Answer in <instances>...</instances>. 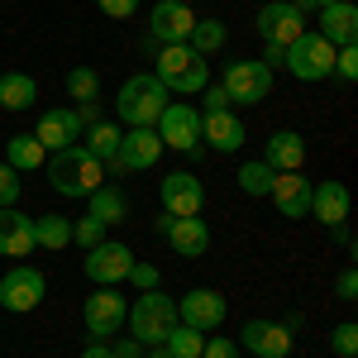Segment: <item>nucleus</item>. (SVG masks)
<instances>
[{
    "label": "nucleus",
    "instance_id": "obj_1",
    "mask_svg": "<svg viewBox=\"0 0 358 358\" xmlns=\"http://www.w3.org/2000/svg\"><path fill=\"white\" fill-rule=\"evenodd\" d=\"M48 187L62 192L67 201H86L96 187H106V167L96 163L82 143H72L62 153H48Z\"/></svg>",
    "mask_w": 358,
    "mask_h": 358
},
{
    "label": "nucleus",
    "instance_id": "obj_2",
    "mask_svg": "<svg viewBox=\"0 0 358 358\" xmlns=\"http://www.w3.org/2000/svg\"><path fill=\"white\" fill-rule=\"evenodd\" d=\"M163 91L172 96H196V91H206L210 86V67H206V57L196 53L192 43H163L158 48V72H153Z\"/></svg>",
    "mask_w": 358,
    "mask_h": 358
},
{
    "label": "nucleus",
    "instance_id": "obj_3",
    "mask_svg": "<svg viewBox=\"0 0 358 358\" xmlns=\"http://www.w3.org/2000/svg\"><path fill=\"white\" fill-rule=\"evenodd\" d=\"M167 101H172V96L163 91V82H158L153 72H138V77H129V82L120 86L115 110H120V120H124L129 129H143V124H158V115H163Z\"/></svg>",
    "mask_w": 358,
    "mask_h": 358
},
{
    "label": "nucleus",
    "instance_id": "obj_4",
    "mask_svg": "<svg viewBox=\"0 0 358 358\" xmlns=\"http://www.w3.org/2000/svg\"><path fill=\"white\" fill-rule=\"evenodd\" d=\"M129 334H134L143 349H153V344H163L167 334L177 330V301L163 296V292H138V301L129 306Z\"/></svg>",
    "mask_w": 358,
    "mask_h": 358
},
{
    "label": "nucleus",
    "instance_id": "obj_5",
    "mask_svg": "<svg viewBox=\"0 0 358 358\" xmlns=\"http://www.w3.org/2000/svg\"><path fill=\"white\" fill-rule=\"evenodd\" d=\"M287 67H292L296 82H325V77H334V43L320 38L315 29H306L301 38L287 48Z\"/></svg>",
    "mask_w": 358,
    "mask_h": 358
},
{
    "label": "nucleus",
    "instance_id": "obj_6",
    "mask_svg": "<svg viewBox=\"0 0 358 358\" xmlns=\"http://www.w3.org/2000/svg\"><path fill=\"white\" fill-rule=\"evenodd\" d=\"M220 86H224V96H229V106H258L273 91V67H263L258 57H239V62L224 67Z\"/></svg>",
    "mask_w": 358,
    "mask_h": 358
},
{
    "label": "nucleus",
    "instance_id": "obj_7",
    "mask_svg": "<svg viewBox=\"0 0 358 358\" xmlns=\"http://www.w3.org/2000/svg\"><path fill=\"white\" fill-rule=\"evenodd\" d=\"M153 129L163 138V148H172V153H201V110H196V106L167 101Z\"/></svg>",
    "mask_w": 358,
    "mask_h": 358
},
{
    "label": "nucleus",
    "instance_id": "obj_8",
    "mask_svg": "<svg viewBox=\"0 0 358 358\" xmlns=\"http://www.w3.org/2000/svg\"><path fill=\"white\" fill-rule=\"evenodd\" d=\"M86 277L96 282V287H120L129 268H134V248L120 244V239H101L96 248H86Z\"/></svg>",
    "mask_w": 358,
    "mask_h": 358
},
{
    "label": "nucleus",
    "instance_id": "obj_9",
    "mask_svg": "<svg viewBox=\"0 0 358 358\" xmlns=\"http://www.w3.org/2000/svg\"><path fill=\"white\" fill-rule=\"evenodd\" d=\"M124 315H129V301L115 287H96V296H86V306H82V325L91 339H110L124 325Z\"/></svg>",
    "mask_w": 358,
    "mask_h": 358
},
{
    "label": "nucleus",
    "instance_id": "obj_10",
    "mask_svg": "<svg viewBox=\"0 0 358 358\" xmlns=\"http://www.w3.org/2000/svg\"><path fill=\"white\" fill-rule=\"evenodd\" d=\"M158 201H163V210L172 220H187V215H201L206 187H201L196 172H167L163 182H158Z\"/></svg>",
    "mask_w": 358,
    "mask_h": 358
},
{
    "label": "nucleus",
    "instance_id": "obj_11",
    "mask_svg": "<svg viewBox=\"0 0 358 358\" xmlns=\"http://www.w3.org/2000/svg\"><path fill=\"white\" fill-rule=\"evenodd\" d=\"M306 34V15L287 0H268L258 10V38L263 43H277V48H292L296 38Z\"/></svg>",
    "mask_w": 358,
    "mask_h": 358
},
{
    "label": "nucleus",
    "instance_id": "obj_12",
    "mask_svg": "<svg viewBox=\"0 0 358 358\" xmlns=\"http://www.w3.org/2000/svg\"><path fill=\"white\" fill-rule=\"evenodd\" d=\"M43 292H48L43 273H38V268H24V263L0 277V306H5V310H15V315L34 310V306L43 301Z\"/></svg>",
    "mask_w": 358,
    "mask_h": 358
},
{
    "label": "nucleus",
    "instance_id": "obj_13",
    "mask_svg": "<svg viewBox=\"0 0 358 358\" xmlns=\"http://www.w3.org/2000/svg\"><path fill=\"white\" fill-rule=\"evenodd\" d=\"M292 325H277V320H248L239 330V349H248L253 358H287L292 354Z\"/></svg>",
    "mask_w": 358,
    "mask_h": 358
},
{
    "label": "nucleus",
    "instance_id": "obj_14",
    "mask_svg": "<svg viewBox=\"0 0 358 358\" xmlns=\"http://www.w3.org/2000/svg\"><path fill=\"white\" fill-rule=\"evenodd\" d=\"M224 310H229V306H224L220 292H210V287H196V292H187V296L177 301V320L206 334V330H220V325H224Z\"/></svg>",
    "mask_w": 358,
    "mask_h": 358
},
{
    "label": "nucleus",
    "instance_id": "obj_15",
    "mask_svg": "<svg viewBox=\"0 0 358 358\" xmlns=\"http://www.w3.org/2000/svg\"><path fill=\"white\" fill-rule=\"evenodd\" d=\"M158 158H163V138H158V129H153V124L120 134V153H115L120 172H143V167L158 163Z\"/></svg>",
    "mask_w": 358,
    "mask_h": 358
},
{
    "label": "nucleus",
    "instance_id": "obj_16",
    "mask_svg": "<svg viewBox=\"0 0 358 358\" xmlns=\"http://www.w3.org/2000/svg\"><path fill=\"white\" fill-rule=\"evenodd\" d=\"M192 24H196V15H192L187 0H158L153 15H148V29H153L158 43H187L192 38Z\"/></svg>",
    "mask_w": 358,
    "mask_h": 358
},
{
    "label": "nucleus",
    "instance_id": "obj_17",
    "mask_svg": "<svg viewBox=\"0 0 358 358\" xmlns=\"http://www.w3.org/2000/svg\"><path fill=\"white\" fill-rule=\"evenodd\" d=\"M273 206L282 220H301V215H310V182H306L301 172H277L273 177Z\"/></svg>",
    "mask_w": 358,
    "mask_h": 358
},
{
    "label": "nucleus",
    "instance_id": "obj_18",
    "mask_svg": "<svg viewBox=\"0 0 358 358\" xmlns=\"http://www.w3.org/2000/svg\"><path fill=\"white\" fill-rule=\"evenodd\" d=\"M34 138L43 143V153H62V148H72L82 138V120L72 110H43L38 124H34Z\"/></svg>",
    "mask_w": 358,
    "mask_h": 358
},
{
    "label": "nucleus",
    "instance_id": "obj_19",
    "mask_svg": "<svg viewBox=\"0 0 358 358\" xmlns=\"http://www.w3.org/2000/svg\"><path fill=\"white\" fill-rule=\"evenodd\" d=\"M244 120L234 110H215V115H201V143H210L215 153H234V148H244Z\"/></svg>",
    "mask_w": 358,
    "mask_h": 358
},
{
    "label": "nucleus",
    "instance_id": "obj_20",
    "mask_svg": "<svg viewBox=\"0 0 358 358\" xmlns=\"http://www.w3.org/2000/svg\"><path fill=\"white\" fill-rule=\"evenodd\" d=\"M310 215L320 224H330V229H339L349 220V187L344 182H310Z\"/></svg>",
    "mask_w": 358,
    "mask_h": 358
},
{
    "label": "nucleus",
    "instance_id": "obj_21",
    "mask_svg": "<svg viewBox=\"0 0 358 358\" xmlns=\"http://www.w3.org/2000/svg\"><path fill=\"white\" fill-rule=\"evenodd\" d=\"M315 34H320V38H330L334 48L358 43V5H354V0H334V5H325Z\"/></svg>",
    "mask_w": 358,
    "mask_h": 358
},
{
    "label": "nucleus",
    "instance_id": "obj_22",
    "mask_svg": "<svg viewBox=\"0 0 358 358\" xmlns=\"http://www.w3.org/2000/svg\"><path fill=\"white\" fill-rule=\"evenodd\" d=\"M34 220L29 215H20L15 206H0V253L5 258H24V253H34Z\"/></svg>",
    "mask_w": 358,
    "mask_h": 358
},
{
    "label": "nucleus",
    "instance_id": "obj_23",
    "mask_svg": "<svg viewBox=\"0 0 358 358\" xmlns=\"http://www.w3.org/2000/svg\"><path fill=\"white\" fill-rule=\"evenodd\" d=\"M263 163L273 167V172H301L306 163V138L296 129H277L268 138V148H263Z\"/></svg>",
    "mask_w": 358,
    "mask_h": 358
},
{
    "label": "nucleus",
    "instance_id": "obj_24",
    "mask_svg": "<svg viewBox=\"0 0 358 358\" xmlns=\"http://www.w3.org/2000/svg\"><path fill=\"white\" fill-rule=\"evenodd\" d=\"M163 239L177 248L182 258H201V253L210 248V229H206V220H201V215H187V220H172V224H167Z\"/></svg>",
    "mask_w": 358,
    "mask_h": 358
},
{
    "label": "nucleus",
    "instance_id": "obj_25",
    "mask_svg": "<svg viewBox=\"0 0 358 358\" xmlns=\"http://www.w3.org/2000/svg\"><path fill=\"white\" fill-rule=\"evenodd\" d=\"M86 153L106 167L110 177H120V163H115V153H120V129H115L110 120H101V124L86 129Z\"/></svg>",
    "mask_w": 358,
    "mask_h": 358
},
{
    "label": "nucleus",
    "instance_id": "obj_26",
    "mask_svg": "<svg viewBox=\"0 0 358 358\" xmlns=\"http://www.w3.org/2000/svg\"><path fill=\"white\" fill-rule=\"evenodd\" d=\"M86 201H91V220H101V224H124L129 220V196L120 192V187H96Z\"/></svg>",
    "mask_w": 358,
    "mask_h": 358
},
{
    "label": "nucleus",
    "instance_id": "obj_27",
    "mask_svg": "<svg viewBox=\"0 0 358 358\" xmlns=\"http://www.w3.org/2000/svg\"><path fill=\"white\" fill-rule=\"evenodd\" d=\"M38 101V82L24 72H0V110H29Z\"/></svg>",
    "mask_w": 358,
    "mask_h": 358
},
{
    "label": "nucleus",
    "instance_id": "obj_28",
    "mask_svg": "<svg viewBox=\"0 0 358 358\" xmlns=\"http://www.w3.org/2000/svg\"><path fill=\"white\" fill-rule=\"evenodd\" d=\"M5 163H10L15 172H20V177H24V172H34V167L48 163V153H43V143H38L34 134H15L10 143H5Z\"/></svg>",
    "mask_w": 358,
    "mask_h": 358
},
{
    "label": "nucleus",
    "instance_id": "obj_29",
    "mask_svg": "<svg viewBox=\"0 0 358 358\" xmlns=\"http://www.w3.org/2000/svg\"><path fill=\"white\" fill-rule=\"evenodd\" d=\"M224 38H229V29H224L220 20H196V24H192V38H187V43H192L201 57H215V53L224 48Z\"/></svg>",
    "mask_w": 358,
    "mask_h": 358
},
{
    "label": "nucleus",
    "instance_id": "obj_30",
    "mask_svg": "<svg viewBox=\"0 0 358 358\" xmlns=\"http://www.w3.org/2000/svg\"><path fill=\"white\" fill-rule=\"evenodd\" d=\"M34 244L38 248H67L72 244V220H62V215H38V220H34Z\"/></svg>",
    "mask_w": 358,
    "mask_h": 358
},
{
    "label": "nucleus",
    "instance_id": "obj_31",
    "mask_svg": "<svg viewBox=\"0 0 358 358\" xmlns=\"http://www.w3.org/2000/svg\"><path fill=\"white\" fill-rule=\"evenodd\" d=\"M201 344H206V334L192 330V325H182V320H177V330L163 339V349L172 358H201Z\"/></svg>",
    "mask_w": 358,
    "mask_h": 358
},
{
    "label": "nucleus",
    "instance_id": "obj_32",
    "mask_svg": "<svg viewBox=\"0 0 358 358\" xmlns=\"http://www.w3.org/2000/svg\"><path fill=\"white\" fill-rule=\"evenodd\" d=\"M67 96L82 106V101H101V77H96V67H72L67 72Z\"/></svg>",
    "mask_w": 358,
    "mask_h": 358
},
{
    "label": "nucleus",
    "instance_id": "obj_33",
    "mask_svg": "<svg viewBox=\"0 0 358 358\" xmlns=\"http://www.w3.org/2000/svg\"><path fill=\"white\" fill-rule=\"evenodd\" d=\"M273 177H277V172L263 163V158H258V163H244V167H239V187H244L248 196H268V192H273Z\"/></svg>",
    "mask_w": 358,
    "mask_h": 358
},
{
    "label": "nucleus",
    "instance_id": "obj_34",
    "mask_svg": "<svg viewBox=\"0 0 358 358\" xmlns=\"http://www.w3.org/2000/svg\"><path fill=\"white\" fill-rule=\"evenodd\" d=\"M330 344H334V354H339V358H354L358 354V325H354V320L334 325V330H330Z\"/></svg>",
    "mask_w": 358,
    "mask_h": 358
},
{
    "label": "nucleus",
    "instance_id": "obj_35",
    "mask_svg": "<svg viewBox=\"0 0 358 358\" xmlns=\"http://www.w3.org/2000/svg\"><path fill=\"white\" fill-rule=\"evenodd\" d=\"M334 77H339V82H358V43L334 48Z\"/></svg>",
    "mask_w": 358,
    "mask_h": 358
},
{
    "label": "nucleus",
    "instance_id": "obj_36",
    "mask_svg": "<svg viewBox=\"0 0 358 358\" xmlns=\"http://www.w3.org/2000/svg\"><path fill=\"white\" fill-rule=\"evenodd\" d=\"M101 239H106V224H101V220H91V215H86V220H77V224H72V244L96 248Z\"/></svg>",
    "mask_w": 358,
    "mask_h": 358
},
{
    "label": "nucleus",
    "instance_id": "obj_37",
    "mask_svg": "<svg viewBox=\"0 0 358 358\" xmlns=\"http://www.w3.org/2000/svg\"><path fill=\"white\" fill-rule=\"evenodd\" d=\"M20 192H24L20 172H15L10 163H0V206H15V201H20Z\"/></svg>",
    "mask_w": 358,
    "mask_h": 358
},
{
    "label": "nucleus",
    "instance_id": "obj_38",
    "mask_svg": "<svg viewBox=\"0 0 358 358\" xmlns=\"http://www.w3.org/2000/svg\"><path fill=\"white\" fill-rule=\"evenodd\" d=\"M124 282H134L138 292H158V282H163V277H158V268H153V263H134Z\"/></svg>",
    "mask_w": 358,
    "mask_h": 358
},
{
    "label": "nucleus",
    "instance_id": "obj_39",
    "mask_svg": "<svg viewBox=\"0 0 358 358\" xmlns=\"http://www.w3.org/2000/svg\"><path fill=\"white\" fill-rule=\"evenodd\" d=\"M334 296H339V301H358V273H354V263L334 277Z\"/></svg>",
    "mask_w": 358,
    "mask_h": 358
},
{
    "label": "nucleus",
    "instance_id": "obj_40",
    "mask_svg": "<svg viewBox=\"0 0 358 358\" xmlns=\"http://www.w3.org/2000/svg\"><path fill=\"white\" fill-rule=\"evenodd\" d=\"M201 358H239V344L215 334V339H206V344H201Z\"/></svg>",
    "mask_w": 358,
    "mask_h": 358
},
{
    "label": "nucleus",
    "instance_id": "obj_41",
    "mask_svg": "<svg viewBox=\"0 0 358 358\" xmlns=\"http://www.w3.org/2000/svg\"><path fill=\"white\" fill-rule=\"evenodd\" d=\"M101 5V15H110V20H129L138 10V0H96Z\"/></svg>",
    "mask_w": 358,
    "mask_h": 358
},
{
    "label": "nucleus",
    "instance_id": "obj_42",
    "mask_svg": "<svg viewBox=\"0 0 358 358\" xmlns=\"http://www.w3.org/2000/svg\"><path fill=\"white\" fill-rule=\"evenodd\" d=\"M215 110H229V96H224V86H206V110L201 115H215Z\"/></svg>",
    "mask_w": 358,
    "mask_h": 358
},
{
    "label": "nucleus",
    "instance_id": "obj_43",
    "mask_svg": "<svg viewBox=\"0 0 358 358\" xmlns=\"http://www.w3.org/2000/svg\"><path fill=\"white\" fill-rule=\"evenodd\" d=\"M110 358H143V344H138L134 334H129V339H115V344H110Z\"/></svg>",
    "mask_w": 358,
    "mask_h": 358
},
{
    "label": "nucleus",
    "instance_id": "obj_44",
    "mask_svg": "<svg viewBox=\"0 0 358 358\" xmlns=\"http://www.w3.org/2000/svg\"><path fill=\"white\" fill-rule=\"evenodd\" d=\"M72 115L82 120V129H91V124H101V101H82Z\"/></svg>",
    "mask_w": 358,
    "mask_h": 358
},
{
    "label": "nucleus",
    "instance_id": "obj_45",
    "mask_svg": "<svg viewBox=\"0 0 358 358\" xmlns=\"http://www.w3.org/2000/svg\"><path fill=\"white\" fill-rule=\"evenodd\" d=\"M263 67H282L287 62V48H277V43H263V57H258Z\"/></svg>",
    "mask_w": 358,
    "mask_h": 358
},
{
    "label": "nucleus",
    "instance_id": "obj_46",
    "mask_svg": "<svg viewBox=\"0 0 358 358\" xmlns=\"http://www.w3.org/2000/svg\"><path fill=\"white\" fill-rule=\"evenodd\" d=\"M82 358H110V344H106V339H91L82 349Z\"/></svg>",
    "mask_w": 358,
    "mask_h": 358
},
{
    "label": "nucleus",
    "instance_id": "obj_47",
    "mask_svg": "<svg viewBox=\"0 0 358 358\" xmlns=\"http://www.w3.org/2000/svg\"><path fill=\"white\" fill-rule=\"evenodd\" d=\"M287 5H296V10L306 15V10H325V5H334V0H287Z\"/></svg>",
    "mask_w": 358,
    "mask_h": 358
},
{
    "label": "nucleus",
    "instance_id": "obj_48",
    "mask_svg": "<svg viewBox=\"0 0 358 358\" xmlns=\"http://www.w3.org/2000/svg\"><path fill=\"white\" fill-rule=\"evenodd\" d=\"M143 358H172V354H167L163 344H153V349H148V354H143Z\"/></svg>",
    "mask_w": 358,
    "mask_h": 358
}]
</instances>
